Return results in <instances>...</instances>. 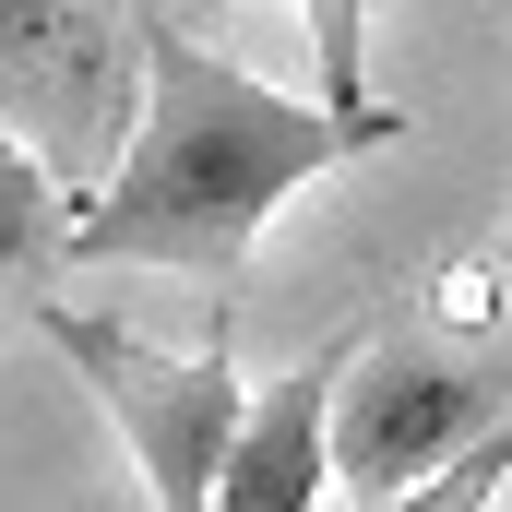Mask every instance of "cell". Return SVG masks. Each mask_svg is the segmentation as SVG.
Segmentation results:
<instances>
[{
    "label": "cell",
    "mask_w": 512,
    "mask_h": 512,
    "mask_svg": "<svg viewBox=\"0 0 512 512\" xmlns=\"http://www.w3.org/2000/svg\"><path fill=\"white\" fill-rule=\"evenodd\" d=\"M60 227H72V203H60V167H48L24 131L0 120V286H36V274L60 262Z\"/></svg>",
    "instance_id": "6"
},
{
    "label": "cell",
    "mask_w": 512,
    "mask_h": 512,
    "mask_svg": "<svg viewBox=\"0 0 512 512\" xmlns=\"http://www.w3.org/2000/svg\"><path fill=\"white\" fill-rule=\"evenodd\" d=\"M405 143V108H334L239 72L227 48L143 12V108L96 179V203L60 227V262H155V274H239L251 239L346 155Z\"/></svg>",
    "instance_id": "1"
},
{
    "label": "cell",
    "mask_w": 512,
    "mask_h": 512,
    "mask_svg": "<svg viewBox=\"0 0 512 512\" xmlns=\"http://www.w3.org/2000/svg\"><path fill=\"white\" fill-rule=\"evenodd\" d=\"M501 489H512V417L489 441H465L453 465H429V477H405V489H382L358 512H501Z\"/></svg>",
    "instance_id": "7"
},
{
    "label": "cell",
    "mask_w": 512,
    "mask_h": 512,
    "mask_svg": "<svg viewBox=\"0 0 512 512\" xmlns=\"http://www.w3.org/2000/svg\"><path fill=\"white\" fill-rule=\"evenodd\" d=\"M143 108V12L131 0H0V120L60 179L120 155Z\"/></svg>",
    "instance_id": "4"
},
{
    "label": "cell",
    "mask_w": 512,
    "mask_h": 512,
    "mask_svg": "<svg viewBox=\"0 0 512 512\" xmlns=\"http://www.w3.org/2000/svg\"><path fill=\"white\" fill-rule=\"evenodd\" d=\"M334 382H346V346H310L286 382L251 393V417L215 465V512H310L334 489Z\"/></svg>",
    "instance_id": "5"
},
{
    "label": "cell",
    "mask_w": 512,
    "mask_h": 512,
    "mask_svg": "<svg viewBox=\"0 0 512 512\" xmlns=\"http://www.w3.org/2000/svg\"><path fill=\"white\" fill-rule=\"evenodd\" d=\"M501 286H512V215H501Z\"/></svg>",
    "instance_id": "9"
},
{
    "label": "cell",
    "mask_w": 512,
    "mask_h": 512,
    "mask_svg": "<svg viewBox=\"0 0 512 512\" xmlns=\"http://www.w3.org/2000/svg\"><path fill=\"white\" fill-rule=\"evenodd\" d=\"M36 334L72 358V382L108 405V429L131 441L155 512H215V465H227V441L251 417V382L227 370V334L155 346V334H131L108 310H72V298H36Z\"/></svg>",
    "instance_id": "2"
},
{
    "label": "cell",
    "mask_w": 512,
    "mask_h": 512,
    "mask_svg": "<svg viewBox=\"0 0 512 512\" xmlns=\"http://www.w3.org/2000/svg\"><path fill=\"white\" fill-rule=\"evenodd\" d=\"M501 417H512V370L501 358H453L429 334L346 346V382H334V489L382 501L405 477L453 465L465 441H489Z\"/></svg>",
    "instance_id": "3"
},
{
    "label": "cell",
    "mask_w": 512,
    "mask_h": 512,
    "mask_svg": "<svg viewBox=\"0 0 512 512\" xmlns=\"http://www.w3.org/2000/svg\"><path fill=\"white\" fill-rule=\"evenodd\" d=\"M286 12L310 24L322 96H334V108H382V96H370V48H358V12H370V0H286Z\"/></svg>",
    "instance_id": "8"
}]
</instances>
